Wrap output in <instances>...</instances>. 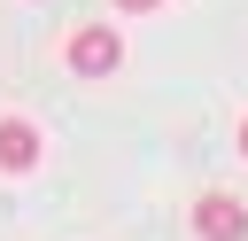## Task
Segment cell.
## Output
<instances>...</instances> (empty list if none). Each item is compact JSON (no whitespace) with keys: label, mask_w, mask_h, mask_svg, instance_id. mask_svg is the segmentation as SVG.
<instances>
[{"label":"cell","mask_w":248,"mask_h":241,"mask_svg":"<svg viewBox=\"0 0 248 241\" xmlns=\"http://www.w3.org/2000/svg\"><path fill=\"white\" fill-rule=\"evenodd\" d=\"M116 62H124V31H108V23L70 31V70H78V78H108Z\"/></svg>","instance_id":"cell-1"},{"label":"cell","mask_w":248,"mask_h":241,"mask_svg":"<svg viewBox=\"0 0 248 241\" xmlns=\"http://www.w3.org/2000/svg\"><path fill=\"white\" fill-rule=\"evenodd\" d=\"M194 233H202V241H248V210H240L232 194H202V202H194Z\"/></svg>","instance_id":"cell-2"},{"label":"cell","mask_w":248,"mask_h":241,"mask_svg":"<svg viewBox=\"0 0 248 241\" xmlns=\"http://www.w3.org/2000/svg\"><path fill=\"white\" fill-rule=\"evenodd\" d=\"M39 124H23V117H0V171L8 179H23V171H39Z\"/></svg>","instance_id":"cell-3"},{"label":"cell","mask_w":248,"mask_h":241,"mask_svg":"<svg viewBox=\"0 0 248 241\" xmlns=\"http://www.w3.org/2000/svg\"><path fill=\"white\" fill-rule=\"evenodd\" d=\"M116 8H124V16H140V8H163V0H116Z\"/></svg>","instance_id":"cell-4"},{"label":"cell","mask_w":248,"mask_h":241,"mask_svg":"<svg viewBox=\"0 0 248 241\" xmlns=\"http://www.w3.org/2000/svg\"><path fill=\"white\" fill-rule=\"evenodd\" d=\"M240 155H248V124H240Z\"/></svg>","instance_id":"cell-5"}]
</instances>
